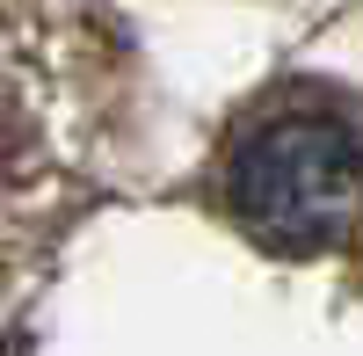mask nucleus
Masks as SVG:
<instances>
[{"instance_id":"nucleus-1","label":"nucleus","mask_w":363,"mask_h":356,"mask_svg":"<svg viewBox=\"0 0 363 356\" xmlns=\"http://www.w3.org/2000/svg\"><path fill=\"white\" fill-rule=\"evenodd\" d=\"M225 196H233L240 226L255 240L284 247V255L335 247L356 226V204H363V131H356V116L335 109V102L262 116L233 153Z\"/></svg>"}]
</instances>
